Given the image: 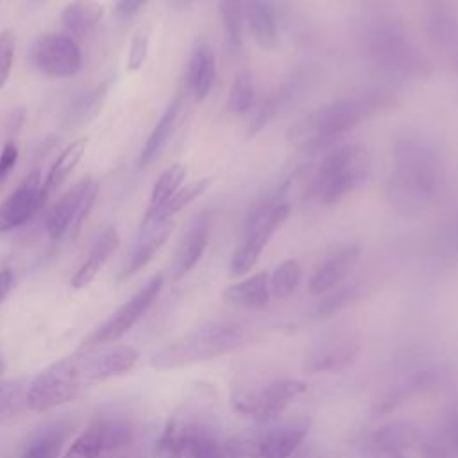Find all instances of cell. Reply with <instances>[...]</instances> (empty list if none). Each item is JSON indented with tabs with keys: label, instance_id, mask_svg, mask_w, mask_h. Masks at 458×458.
<instances>
[{
	"label": "cell",
	"instance_id": "cell-44",
	"mask_svg": "<svg viewBox=\"0 0 458 458\" xmlns=\"http://www.w3.org/2000/svg\"><path fill=\"white\" fill-rule=\"evenodd\" d=\"M419 453H420V458H449L445 451L431 437H424L419 447Z\"/></svg>",
	"mask_w": 458,
	"mask_h": 458
},
{
	"label": "cell",
	"instance_id": "cell-11",
	"mask_svg": "<svg viewBox=\"0 0 458 458\" xmlns=\"http://www.w3.org/2000/svg\"><path fill=\"white\" fill-rule=\"evenodd\" d=\"M29 57L38 72L54 79L72 77L82 66V54L77 41L57 32L38 36L30 45Z\"/></svg>",
	"mask_w": 458,
	"mask_h": 458
},
{
	"label": "cell",
	"instance_id": "cell-37",
	"mask_svg": "<svg viewBox=\"0 0 458 458\" xmlns=\"http://www.w3.org/2000/svg\"><path fill=\"white\" fill-rule=\"evenodd\" d=\"M252 100H254L252 79L249 73L242 72L234 77V82L231 86L229 98H227V107H229V111H233L236 114H243L250 109Z\"/></svg>",
	"mask_w": 458,
	"mask_h": 458
},
{
	"label": "cell",
	"instance_id": "cell-25",
	"mask_svg": "<svg viewBox=\"0 0 458 458\" xmlns=\"http://www.w3.org/2000/svg\"><path fill=\"white\" fill-rule=\"evenodd\" d=\"M104 14V5L98 0H72L61 13V21L70 34L82 38L89 34Z\"/></svg>",
	"mask_w": 458,
	"mask_h": 458
},
{
	"label": "cell",
	"instance_id": "cell-45",
	"mask_svg": "<svg viewBox=\"0 0 458 458\" xmlns=\"http://www.w3.org/2000/svg\"><path fill=\"white\" fill-rule=\"evenodd\" d=\"M170 2H172V5L177 7V9H186V7H190L195 0H170Z\"/></svg>",
	"mask_w": 458,
	"mask_h": 458
},
{
	"label": "cell",
	"instance_id": "cell-31",
	"mask_svg": "<svg viewBox=\"0 0 458 458\" xmlns=\"http://www.w3.org/2000/svg\"><path fill=\"white\" fill-rule=\"evenodd\" d=\"M184 175H186L184 166L179 163H174L157 177V181L152 186L148 208L143 220H148L150 216H154L168 202V199L181 188Z\"/></svg>",
	"mask_w": 458,
	"mask_h": 458
},
{
	"label": "cell",
	"instance_id": "cell-6",
	"mask_svg": "<svg viewBox=\"0 0 458 458\" xmlns=\"http://www.w3.org/2000/svg\"><path fill=\"white\" fill-rule=\"evenodd\" d=\"M310 431L306 419L270 422L263 429L224 442L225 458H292Z\"/></svg>",
	"mask_w": 458,
	"mask_h": 458
},
{
	"label": "cell",
	"instance_id": "cell-47",
	"mask_svg": "<svg viewBox=\"0 0 458 458\" xmlns=\"http://www.w3.org/2000/svg\"><path fill=\"white\" fill-rule=\"evenodd\" d=\"M299 458H306V456H299ZM308 458H311V456H308Z\"/></svg>",
	"mask_w": 458,
	"mask_h": 458
},
{
	"label": "cell",
	"instance_id": "cell-8",
	"mask_svg": "<svg viewBox=\"0 0 458 458\" xmlns=\"http://www.w3.org/2000/svg\"><path fill=\"white\" fill-rule=\"evenodd\" d=\"M306 392V383L299 379H274L258 390H238L233 394L234 411L254 419L258 424L276 422L293 399Z\"/></svg>",
	"mask_w": 458,
	"mask_h": 458
},
{
	"label": "cell",
	"instance_id": "cell-20",
	"mask_svg": "<svg viewBox=\"0 0 458 458\" xmlns=\"http://www.w3.org/2000/svg\"><path fill=\"white\" fill-rule=\"evenodd\" d=\"M172 229H174L172 220L156 222V224L140 227L138 240L127 258V263L123 265L122 272L118 274V279H127V277L134 276L136 272H140L154 258V254L161 249V245L168 240Z\"/></svg>",
	"mask_w": 458,
	"mask_h": 458
},
{
	"label": "cell",
	"instance_id": "cell-17",
	"mask_svg": "<svg viewBox=\"0 0 458 458\" xmlns=\"http://www.w3.org/2000/svg\"><path fill=\"white\" fill-rule=\"evenodd\" d=\"M360 256V247L354 243L338 245L335 250H331L324 263L317 268V272L311 276L308 283V292L313 297H320L333 288H336L342 279L347 276V272L352 268Z\"/></svg>",
	"mask_w": 458,
	"mask_h": 458
},
{
	"label": "cell",
	"instance_id": "cell-19",
	"mask_svg": "<svg viewBox=\"0 0 458 458\" xmlns=\"http://www.w3.org/2000/svg\"><path fill=\"white\" fill-rule=\"evenodd\" d=\"M372 52L383 66L390 70H399L411 73L420 68V61L417 52L410 47V43L397 34L395 30H377L372 36Z\"/></svg>",
	"mask_w": 458,
	"mask_h": 458
},
{
	"label": "cell",
	"instance_id": "cell-41",
	"mask_svg": "<svg viewBox=\"0 0 458 458\" xmlns=\"http://www.w3.org/2000/svg\"><path fill=\"white\" fill-rule=\"evenodd\" d=\"M18 279L16 261L11 256L0 258V302L13 292Z\"/></svg>",
	"mask_w": 458,
	"mask_h": 458
},
{
	"label": "cell",
	"instance_id": "cell-33",
	"mask_svg": "<svg viewBox=\"0 0 458 458\" xmlns=\"http://www.w3.org/2000/svg\"><path fill=\"white\" fill-rule=\"evenodd\" d=\"M302 277V270L299 261L295 259H286L283 261L270 276H268V288H270V295H274L276 299H286L290 297Z\"/></svg>",
	"mask_w": 458,
	"mask_h": 458
},
{
	"label": "cell",
	"instance_id": "cell-39",
	"mask_svg": "<svg viewBox=\"0 0 458 458\" xmlns=\"http://www.w3.org/2000/svg\"><path fill=\"white\" fill-rule=\"evenodd\" d=\"M148 43H150V30L147 27H141L131 41L129 54H127V70L136 72L141 68V64L147 59L148 54Z\"/></svg>",
	"mask_w": 458,
	"mask_h": 458
},
{
	"label": "cell",
	"instance_id": "cell-9",
	"mask_svg": "<svg viewBox=\"0 0 458 458\" xmlns=\"http://www.w3.org/2000/svg\"><path fill=\"white\" fill-rule=\"evenodd\" d=\"M165 277L163 274L152 276L129 301H125L102 326H98L81 345L82 351H89L95 347H102L109 342L123 336L152 306L156 297L163 288Z\"/></svg>",
	"mask_w": 458,
	"mask_h": 458
},
{
	"label": "cell",
	"instance_id": "cell-35",
	"mask_svg": "<svg viewBox=\"0 0 458 458\" xmlns=\"http://www.w3.org/2000/svg\"><path fill=\"white\" fill-rule=\"evenodd\" d=\"M222 21L225 27L227 41L233 48L242 45V30L245 21V7L242 0H220Z\"/></svg>",
	"mask_w": 458,
	"mask_h": 458
},
{
	"label": "cell",
	"instance_id": "cell-34",
	"mask_svg": "<svg viewBox=\"0 0 458 458\" xmlns=\"http://www.w3.org/2000/svg\"><path fill=\"white\" fill-rule=\"evenodd\" d=\"M358 297V290L354 286H342L333 288L331 292L320 295V301L311 310V317L317 320L333 317L335 313L342 311L345 306H349Z\"/></svg>",
	"mask_w": 458,
	"mask_h": 458
},
{
	"label": "cell",
	"instance_id": "cell-2",
	"mask_svg": "<svg viewBox=\"0 0 458 458\" xmlns=\"http://www.w3.org/2000/svg\"><path fill=\"white\" fill-rule=\"evenodd\" d=\"M247 340L245 329L234 322H206L175 338L150 358L156 370H174L224 356Z\"/></svg>",
	"mask_w": 458,
	"mask_h": 458
},
{
	"label": "cell",
	"instance_id": "cell-12",
	"mask_svg": "<svg viewBox=\"0 0 458 458\" xmlns=\"http://www.w3.org/2000/svg\"><path fill=\"white\" fill-rule=\"evenodd\" d=\"M132 438V428L123 419H95L68 447L63 458H100L125 447Z\"/></svg>",
	"mask_w": 458,
	"mask_h": 458
},
{
	"label": "cell",
	"instance_id": "cell-4",
	"mask_svg": "<svg viewBox=\"0 0 458 458\" xmlns=\"http://www.w3.org/2000/svg\"><path fill=\"white\" fill-rule=\"evenodd\" d=\"M82 351L64 356L45 367L27 388V406L34 411H48L73 401L89 386Z\"/></svg>",
	"mask_w": 458,
	"mask_h": 458
},
{
	"label": "cell",
	"instance_id": "cell-28",
	"mask_svg": "<svg viewBox=\"0 0 458 458\" xmlns=\"http://www.w3.org/2000/svg\"><path fill=\"white\" fill-rule=\"evenodd\" d=\"M179 109H181V100L179 98H174L166 109L163 111V114L159 116L157 123L154 125L150 136L147 138L143 148H141V154H140V159H138V165L140 168H145L148 166L163 150V147L166 145L172 131H174V125H175V120H177V114H179Z\"/></svg>",
	"mask_w": 458,
	"mask_h": 458
},
{
	"label": "cell",
	"instance_id": "cell-29",
	"mask_svg": "<svg viewBox=\"0 0 458 458\" xmlns=\"http://www.w3.org/2000/svg\"><path fill=\"white\" fill-rule=\"evenodd\" d=\"M113 79H114L113 75H107L104 81L95 84L91 89L75 97V100L68 107V122L73 125H81V123H88L89 120H93L102 109V104L111 89Z\"/></svg>",
	"mask_w": 458,
	"mask_h": 458
},
{
	"label": "cell",
	"instance_id": "cell-18",
	"mask_svg": "<svg viewBox=\"0 0 458 458\" xmlns=\"http://www.w3.org/2000/svg\"><path fill=\"white\" fill-rule=\"evenodd\" d=\"M208 238H209V215L200 213L190 222L186 233L182 234L177 245V250L172 259L174 279L184 277L199 263L208 245Z\"/></svg>",
	"mask_w": 458,
	"mask_h": 458
},
{
	"label": "cell",
	"instance_id": "cell-24",
	"mask_svg": "<svg viewBox=\"0 0 458 458\" xmlns=\"http://www.w3.org/2000/svg\"><path fill=\"white\" fill-rule=\"evenodd\" d=\"M268 272H258L224 290V299L242 308H263L270 299Z\"/></svg>",
	"mask_w": 458,
	"mask_h": 458
},
{
	"label": "cell",
	"instance_id": "cell-42",
	"mask_svg": "<svg viewBox=\"0 0 458 458\" xmlns=\"http://www.w3.org/2000/svg\"><path fill=\"white\" fill-rule=\"evenodd\" d=\"M18 163V147L13 141H7L0 152V186L5 182L9 174Z\"/></svg>",
	"mask_w": 458,
	"mask_h": 458
},
{
	"label": "cell",
	"instance_id": "cell-40",
	"mask_svg": "<svg viewBox=\"0 0 458 458\" xmlns=\"http://www.w3.org/2000/svg\"><path fill=\"white\" fill-rule=\"evenodd\" d=\"M14 50H16V36L14 30L5 29L0 32V89L9 79L11 68H13V59H14Z\"/></svg>",
	"mask_w": 458,
	"mask_h": 458
},
{
	"label": "cell",
	"instance_id": "cell-30",
	"mask_svg": "<svg viewBox=\"0 0 458 458\" xmlns=\"http://www.w3.org/2000/svg\"><path fill=\"white\" fill-rule=\"evenodd\" d=\"M68 428L55 424L39 429L27 442L21 458H59L63 444L66 440Z\"/></svg>",
	"mask_w": 458,
	"mask_h": 458
},
{
	"label": "cell",
	"instance_id": "cell-46",
	"mask_svg": "<svg viewBox=\"0 0 458 458\" xmlns=\"http://www.w3.org/2000/svg\"><path fill=\"white\" fill-rule=\"evenodd\" d=\"M4 370H5V361H4V358H2V354H0V376L4 374Z\"/></svg>",
	"mask_w": 458,
	"mask_h": 458
},
{
	"label": "cell",
	"instance_id": "cell-22",
	"mask_svg": "<svg viewBox=\"0 0 458 458\" xmlns=\"http://www.w3.org/2000/svg\"><path fill=\"white\" fill-rule=\"evenodd\" d=\"M365 437L379 445L390 447V449H399L404 453H410L413 449L419 451L424 435L422 431L404 420H394V422H386L369 433H365Z\"/></svg>",
	"mask_w": 458,
	"mask_h": 458
},
{
	"label": "cell",
	"instance_id": "cell-16",
	"mask_svg": "<svg viewBox=\"0 0 458 458\" xmlns=\"http://www.w3.org/2000/svg\"><path fill=\"white\" fill-rule=\"evenodd\" d=\"M440 374L442 372L438 367H422V369H413V370L403 374L397 379V383L388 386L383 392V395L376 401V406H374L376 413L383 415V413H390V411L397 410L411 395L424 392V390L431 388L435 383H438Z\"/></svg>",
	"mask_w": 458,
	"mask_h": 458
},
{
	"label": "cell",
	"instance_id": "cell-32",
	"mask_svg": "<svg viewBox=\"0 0 458 458\" xmlns=\"http://www.w3.org/2000/svg\"><path fill=\"white\" fill-rule=\"evenodd\" d=\"M209 186V177H202L199 181H193L182 188H179L170 199L168 202L148 220H141V227L156 224V222H165V220H172V216L175 213H179L181 209H184L188 204H191L197 197H200L204 193V190Z\"/></svg>",
	"mask_w": 458,
	"mask_h": 458
},
{
	"label": "cell",
	"instance_id": "cell-15",
	"mask_svg": "<svg viewBox=\"0 0 458 458\" xmlns=\"http://www.w3.org/2000/svg\"><path fill=\"white\" fill-rule=\"evenodd\" d=\"M82 351V349H81ZM89 383L106 381L127 374L138 361V351L131 345H109L82 351Z\"/></svg>",
	"mask_w": 458,
	"mask_h": 458
},
{
	"label": "cell",
	"instance_id": "cell-27",
	"mask_svg": "<svg viewBox=\"0 0 458 458\" xmlns=\"http://www.w3.org/2000/svg\"><path fill=\"white\" fill-rule=\"evenodd\" d=\"M245 16L256 43L263 48H274L277 43V20L272 5L267 0H249Z\"/></svg>",
	"mask_w": 458,
	"mask_h": 458
},
{
	"label": "cell",
	"instance_id": "cell-3",
	"mask_svg": "<svg viewBox=\"0 0 458 458\" xmlns=\"http://www.w3.org/2000/svg\"><path fill=\"white\" fill-rule=\"evenodd\" d=\"M374 107L376 100L372 97L335 100L297 120L286 131V140L299 150L326 148L352 129Z\"/></svg>",
	"mask_w": 458,
	"mask_h": 458
},
{
	"label": "cell",
	"instance_id": "cell-5",
	"mask_svg": "<svg viewBox=\"0 0 458 458\" xmlns=\"http://www.w3.org/2000/svg\"><path fill=\"white\" fill-rule=\"evenodd\" d=\"M369 154L360 145L331 148L311 181L313 195L324 204H335L349 195L369 174Z\"/></svg>",
	"mask_w": 458,
	"mask_h": 458
},
{
	"label": "cell",
	"instance_id": "cell-7",
	"mask_svg": "<svg viewBox=\"0 0 458 458\" xmlns=\"http://www.w3.org/2000/svg\"><path fill=\"white\" fill-rule=\"evenodd\" d=\"M290 204L281 199H270L254 208L245 222V238L231 258V274L243 276L258 261L276 229L286 220Z\"/></svg>",
	"mask_w": 458,
	"mask_h": 458
},
{
	"label": "cell",
	"instance_id": "cell-1",
	"mask_svg": "<svg viewBox=\"0 0 458 458\" xmlns=\"http://www.w3.org/2000/svg\"><path fill=\"white\" fill-rule=\"evenodd\" d=\"M395 170L386 184L390 204L404 215H419L433 200L442 166L437 150L419 136H404L395 141Z\"/></svg>",
	"mask_w": 458,
	"mask_h": 458
},
{
	"label": "cell",
	"instance_id": "cell-14",
	"mask_svg": "<svg viewBox=\"0 0 458 458\" xmlns=\"http://www.w3.org/2000/svg\"><path fill=\"white\" fill-rule=\"evenodd\" d=\"M41 188V174L39 170H34L7 199L0 202V234L23 225L43 208L47 200Z\"/></svg>",
	"mask_w": 458,
	"mask_h": 458
},
{
	"label": "cell",
	"instance_id": "cell-23",
	"mask_svg": "<svg viewBox=\"0 0 458 458\" xmlns=\"http://www.w3.org/2000/svg\"><path fill=\"white\" fill-rule=\"evenodd\" d=\"M216 75L215 54L208 45H200L193 50L188 64V88L197 100H204L213 88Z\"/></svg>",
	"mask_w": 458,
	"mask_h": 458
},
{
	"label": "cell",
	"instance_id": "cell-43",
	"mask_svg": "<svg viewBox=\"0 0 458 458\" xmlns=\"http://www.w3.org/2000/svg\"><path fill=\"white\" fill-rule=\"evenodd\" d=\"M147 0H118L114 11L118 14V18L122 20H127L131 16H134L143 5H145Z\"/></svg>",
	"mask_w": 458,
	"mask_h": 458
},
{
	"label": "cell",
	"instance_id": "cell-10",
	"mask_svg": "<svg viewBox=\"0 0 458 458\" xmlns=\"http://www.w3.org/2000/svg\"><path fill=\"white\" fill-rule=\"evenodd\" d=\"M97 191L98 182L93 177H86L63 193L47 213L45 229L48 236L61 240L66 234H77L93 208Z\"/></svg>",
	"mask_w": 458,
	"mask_h": 458
},
{
	"label": "cell",
	"instance_id": "cell-38",
	"mask_svg": "<svg viewBox=\"0 0 458 458\" xmlns=\"http://www.w3.org/2000/svg\"><path fill=\"white\" fill-rule=\"evenodd\" d=\"M449 458H458V406L453 408L431 437Z\"/></svg>",
	"mask_w": 458,
	"mask_h": 458
},
{
	"label": "cell",
	"instance_id": "cell-21",
	"mask_svg": "<svg viewBox=\"0 0 458 458\" xmlns=\"http://www.w3.org/2000/svg\"><path fill=\"white\" fill-rule=\"evenodd\" d=\"M118 247V233L114 227H107L93 243V247L89 249V254L86 256V259L81 263V267L77 268V272L72 276V288L81 290L86 288L88 284L93 283V279L97 277V274L100 272V268L104 267V263L107 261V258L113 254V250Z\"/></svg>",
	"mask_w": 458,
	"mask_h": 458
},
{
	"label": "cell",
	"instance_id": "cell-26",
	"mask_svg": "<svg viewBox=\"0 0 458 458\" xmlns=\"http://www.w3.org/2000/svg\"><path fill=\"white\" fill-rule=\"evenodd\" d=\"M86 145L88 141L84 138H79L75 141H72L61 154L59 157L52 163V166L47 172V177L43 181V188L41 193L45 197V200L61 188V184L70 177V174L73 172V168L79 165V161L82 159L84 152H86Z\"/></svg>",
	"mask_w": 458,
	"mask_h": 458
},
{
	"label": "cell",
	"instance_id": "cell-13",
	"mask_svg": "<svg viewBox=\"0 0 458 458\" xmlns=\"http://www.w3.org/2000/svg\"><path fill=\"white\" fill-rule=\"evenodd\" d=\"M360 338L352 333L322 336L304 358L306 374H335L347 369L360 354Z\"/></svg>",
	"mask_w": 458,
	"mask_h": 458
},
{
	"label": "cell",
	"instance_id": "cell-36",
	"mask_svg": "<svg viewBox=\"0 0 458 458\" xmlns=\"http://www.w3.org/2000/svg\"><path fill=\"white\" fill-rule=\"evenodd\" d=\"M27 406V390L20 381H0V424L16 417Z\"/></svg>",
	"mask_w": 458,
	"mask_h": 458
}]
</instances>
